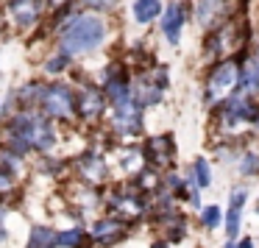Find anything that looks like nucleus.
<instances>
[{"instance_id":"1","label":"nucleus","mask_w":259,"mask_h":248,"mask_svg":"<svg viewBox=\"0 0 259 248\" xmlns=\"http://www.w3.org/2000/svg\"><path fill=\"white\" fill-rule=\"evenodd\" d=\"M9 137H12V142H14V156H23L31 148H36V151H51L53 140H56L51 123H48L45 117H39V114H34V112L14 114V117L9 120Z\"/></svg>"},{"instance_id":"2","label":"nucleus","mask_w":259,"mask_h":248,"mask_svg":"<svg viewBox=\"0 0 259 248\" xmlns=\"http://www.w3.org/2000/svg\"><path fill=\"white\" fill-rule=\"evenodd\" d=\"M106 36V25L95 14H78L73 17L62 31V53L67 56H78V53H90Z\"/></svg>"},{"instance_id":"3","label":"nucleus","mask_w":259,"mask_h":248,"mask_svg":"<svg viewBox=\"0 0 259 248\" xmlns=\"http://www.w3.org/2000/svg\"><path fill=\"white\" fill-rule=\"evenodd\" d=\"M234 92H240V67H237V62H220L206 78L203 101L209 106H218L220 101H229Z\"/></svg>"},{"instance_id":"4","label":"nucleus","mask_w":259,"mask_h":248,"mask_svg":"<svg viewBox=\"0 0 259 248\" xmlns=\"http://www.w3.org/2000/svg\"><path fill=\"white\" fill-rule=\"evenodd\" d=\"M39 106L45 109V114H51L56 120H70L78 112V98L64 84H48V87H42Z\"/></svg>"},{"instance_id":"5","label":"nucleus","mask_w":259,"mask_h":248,"mask_svg":"<svg viewBox=\"0 0 259 248\" xmlns=\"http://www.w3.org/2000/svg\"><path fill=\"white\" fill-rule=\"evenodd\" d=\"M187 14H190V9H187L184 3H170V6L164 9L162 34H164V39H167L170 45H179L181 28H184V23H187Z\"/></svg>"},{"instance_id":"6","label":"nucleus","mask_w":259,"mask_h":248,"mask_svg":"<svg viewBox=\"0 0 259 248\" xmlns=\"http://www.w3.org/2000/svg\"><path fill=\"white\" fill-rule=\"evenodd\" d=\"M112 109H114V123L120 126V131H140V126H142V106L140 103H134L128 98L123 103H112Z\"/></svg>"},{"instance_id":"7","label":"nucleus","mask_w":259,"mask_h":248,"mask_svg":"<svg viewBox=\"0 0 259 248\" xmlns=\"http://www.w3.org/2000/svg\"><path fill=\"white\" fill-rule=\"evenodd\" d=\"M145 159L151 164H156V168L167 164L173 159V140L170 137H151L145 145Z\"/></svg>"},{"instance_id":"8","label":"nucleus","mask_w":259,"mask_h":248,"mask_svg":"<svg viewBox=\"0 0 259 248\" xmlns=\"http://www.w3.org/2000/svg\"><path fill=\"white\" fill-rule=\"evenodd\" d=\"M245 201H248V190H234L231 192L229 215H226V231H229V240H237V234H240V215H242Z\"/></svg>"},{"instance_id":"9","label":"nucleus","mask_w":259,"mask_h":248,"mask_svg":"<svg viewBox=\"0 0 259 248\" xmlns=\"http://www.w3.org/2000/svg\"><path fill=\"white\" fill-rule=\"evenodd\" d=\"M123 234H125V226L120 218H101L92 226V237L98 242H117Z\"/></svg>"},{"instance_id":"10","label":"nucleus","mask_w":259,"mask_h":248,"mask_svg":"<svg viewBox=\"0 0 259 248\" xmlns=\"http://www.w3.org/2000/svg\"><path fill=\"white\" fill-rule=\"evenodd\" d=\"M226 14V0H198V23L203 28H214Z\"/></svg>"},{"instance_id":"11","label":"nucleus","mask_w":259,"mask_h":248,"mask_svg":"<svg viewBox=\"0 0 259 248\" xmlns=\"http://www.w3.org/2000/svg\"><path fill=\"white\" fill-rule=\"evenodd\" d=\"M103 106H106V101H103V95L95 87H87L78 95V114L81 117H98L103 112Z\"/></svg>"},{"instance_id":"12","label":"nucleus","mask_w":259,"mask_h":248,"mask_svg":"<svg viewBox=\"0 0 259 248\" xmlns=\"http://www.w3.org/2000/svg\"><path fill=\"white\" fill-rule=\"evenodd\" d=\"M42 12V0H12V14L17 17L20 25H28L39 17Z\"/></svg>"},{"instance_id":"13","label":"nucleus","mask_w":259,"mask_h":248,"mask_svg":"<svg viewBox=\"0 0 259 248\" xmlns=\"http://www.w3.org/2000/svg\"><path fill=\"white\" fill-rule=\"evenodd\" d=\"M162 14L159 0H134V20L137 23H151Z\"/></svg>"},{"instance_id":"14","label":"nucleus","mask_w":259,"mask_h":248,"mask_svg":"<svg viewBox=\"0 0 259 248\" xmlns=\"http://www.w3.org/2000/svg\"><path fill=\"white\" fill-rule=\"evenodd\" d=\"M28 248H56V234L48 226H34L28 237Z\"/></svg>"},{"instance_id":"15","label":"nucleus","mask_w":259,"mask_h":248,"mask_svg":"<svg viewBox=\"0 0 259 248\" xmlns=\"http://www.w3.org/2000/svg\"><path fill=\"white\" fill-rule=\"evenodd\" d=\"M81 173L92 181H101V179H106V164H103L95 153H87V156L81 159Z\"/></svg>"},{"instance_id":"16","label":"nucleus","mask_w":259,"mask_h":248,"mask_svg":"<svg viewBox=\"0 0 259 248\" xmlns=\"http://www.w3.org/2000/svg\"><path fill=\"white\" fill-rule=\"evenodd\" d=\"M56 248H87V234L81 229H67L56 234Z\"/></svg>"},{"instance_id":"17","label":"nucleus","mask_w":259,"mask_h":248,"mask_svg":"<svg viewBox=\"0 0 259 248\" xmlns=\"http://www.w3.org/2000/svg\"><path fill=\"white\" fill-rule=\"evenodd\" d=\"M192 170H195L192 176H195V184H198V187H209V184H212V170H209V162H206L203 156L195 159Z\"/></svg>"},{"instance_id":"18","label":"nucleus","mask_w":259,"mask_h":248,"mask_svg":"<svg viewBox=\"0 0 259 248\" xmlns=\"http://www.w3.org/2000/svg\"><path fill=\"white\" fill-rule=\"evenodd\" d=\"M14 187V170H12V159L0 164V198L9 195V190Z\"/></svg>"},{"instance_id":"19","label":"nucleus","mask_w":259,"mask_h":248,"mask_svg":"<svg viewBox=\"0 0 259 248\" xmlns=\"http://www.w3.org/2000/svg\"><path fill=\"white\" fill-rule=\"evenodd\" d=\"M240 173H242V176H256V173H259V156H256V153L248 151L245 156H242V162H240Z\"/></svg>"},{"instance_id":"20","label":"nucleus","mask_w":259,"mask_h":248,"mask_svg":"<svg viewBox=\"0 0 259 248\" xmlns=\"http://www.w3.org/2000/svg\"><path fill=\"white\" fill-rule=\"evenodd\" d=\"M201 223L206 226V229H218L220 226V209L218 206H206L201 212Z\"/></svg>"},{"instance_id":"21","label":"nucleus","mask_w":259,"mask_h":248,"mask_svg":"<svg viewBox=\"0 0 259 248\" xmlns=\"http://www.w3.org/2000/svg\"><path fill=\"white\" fill-rule=\"evenodd\" d=\"M67 53H62V56H56V59H51V62H48V73H62L64 67H67Z\"/></svg>"},{"instance_id":"22","label":"nucleus","mask_w":259,"mask_h":248,"mask_svg":"<svg viewBox=\"0 0 259 248\" xmlns=\"http://www.w3.org/2000/svg\"><path fill=\"white\" fill-rule=\"evenodd\" d=\"M87 6H92V9H98V12H106V9H112L117 0H84Z\"/></svg>"},{"instance_id":"23","label":"nucleus","mask_w":259,"mask_h":248,"mask_svg":"<svg viewBox=\"0 0 259 248\" xmlns=\"http://www.w3.org/2000/svg\"><path fill=\"white\" fill-rule=\"evenodd\" d=\"M3 218H6V206H3V203H0V240H3V237H6V231H3Z\"/></svg>"},{"instance_id":"24","label":"nucleus","mask_w":259,"mask_h":248,"mask_svg":"<svg viewBox=\"0 0 259 248\" xmlns=\"http://www.w3.org/2000/svg\"><path fill=\"white\" fill-rule=\"evenodd\" d=\"M237 248H253V240H251V237H245V240L237 242Z\"/></svg>"},{"instance_id":"25","label":"nucleus","mask_w":259,"mask_h":248,"mask_svg":"<svg viewBox=\"0 0 259 248\" xmlns=\"http://www.w3.org/2000/svg\"><path fill=\"white\" fill-rule=\"evenodd\" d=\"M151 248H170V245H167V242H164V240H156V242H153Z\"/></svg>"},{"instance_id":"26","label":"nucleus","mask_w":259,"mask_h":248,"mask_svg":"<svg viewBox=\"0 0 259 248\" xmlns=\"http://www.w3.org/2000/svg\"><path fill=\"white\" fill-rule=\"evenodd\" d=\"M223 248H237V242H234V240H229V242H226Z\"/></svg>"},{"instance_id":"27","label":"nucleus","mask_w":259,"mask_h":248,"mask_svg":"<svg viewBox=\"0 0 259 248\" xmlns=\"http://www.w3.org/2000/svg\"><path fill=\"white\" fill-rule=\"evenodd\" d=\"M51 3H56V6H59V3H64V0H51Z\"/></svg>"}]
</instances>
